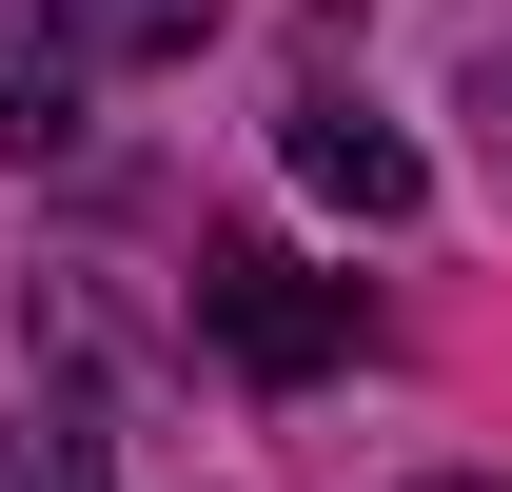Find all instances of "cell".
Masks as SVG:
<instances>
[{"mask_svg":"<svg viewBox=\"0 0 512 492\" xmlns=\"http://www.w3.org/2000/svg\"><path fill=\"white\" fill-rule=\"evenodd\" d=\"M434 492H493V473H434Z\"/></svg>","mask_w":512,"mask_h":492,"instance_id":"obj_7","label":"cell"},{"mask_svg":"<svg viewBox=\"0 0 512 492\" xmlns=\"http://www.w3.org/2000/svg\"><path fill=\"white\" fill-rule=\"evenodd\" d=\"M296 178L355 197V217H414V138H394L375 99H335V79H316V99H296Z\"/></svg>","mask_w":512,"mask_h":492,"instance_id":"obj_3","label":"cell"},{"mask_svg":"<svg viewBox=\"0 0 512 492\" xmlns=\"http://www.w3.org/2000/svg\"><path fill=\"white\" fill-rule=\"evenodd\" d=\"M79 40L40 20V0H0V158H79Z\"/></svg>","mask_w":512,"mask_h":492,"instance_id":"obj_2","label":"cell"},{"mask_svg":"<svg viewBox=\"0 0 512 492\" xmlns=\"http://www.w3.org/2000/svg\"><path fill=\"white\" fill-rule=\"evenodd\" d=\"M40 20H60L79 60H178V40L217 20V0H40Z\"/></svg>","mask_w":512,"mask_h":492,"instance_id":"obj_4","label":"cell"},{"mask_svg":"<svg viewBox=\"0 0 512 492\" xmlns=\"http://www.w3.org/2000/svg\"><path fill=\"white\" fill-rule=\"evenodd\" d=\"M473 138H493V178H512V40L473 60Z\"/></svg>","mask_w":512,"mask_h":492,"instance_id":"obj_6","label":"cell"},{"mask_svg":"<svg viewBox=\"0 0 512 492\" xmlns=\"http://www.w3.org/2000/svg\"><path fill=\"white\" fill-rule=\"evenodd\" d=\"M197 335H217L256 394H296V374L375 355V296H355V276H296L276 237H217V256H197Z\"/></svg>","mask_w":512,"mask_h":492,"instance_id":"obj_1","label":"cell"},{"mask_svg":"<svg viewBox=\"0 0 512 492\" xmlns=\"http://www.w3.org/2000/svg\"><path fill=\"white\" fill-rule=\"evenodd\" d=\"M0 492H99V453H79V433H20V414H0Z\"/></svg>","mask_w":512,"mask_h":492,"instance_id":"obj_5","label":"cell"}]
</instances>
